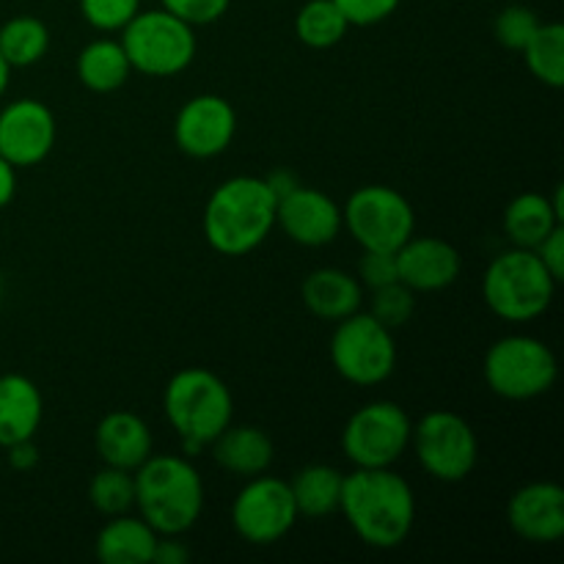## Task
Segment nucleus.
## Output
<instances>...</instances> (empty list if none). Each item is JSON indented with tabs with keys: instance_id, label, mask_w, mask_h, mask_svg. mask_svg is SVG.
<instances>
[{
	"instance_id": "obj_38",
	"label": "nucleus",
	"mask_w": 564,
	"mask_h": 564,
	"mask_svg": "<svg viewBox=\"0 0 564 564\" xmlns=\"http://www.w3.org/2000/svg\"><path fill=\"white\" fill-rule=\"evenodd\" d=\"M6 460H9V466L14 471H31L39 463V446L33 444V438L6 446Z\"/></svg>"
},
{
	"instance_id": "obj_30",
	"label": "nucleus",
	"mask_w": 564,
	"mask_h": 564,
	"mask_svg": "<svg viewBox=\"0 0 564 564\" xmlns=\"http://www.w3.org/2000/svg\"><path fill=\"white\" fill-rule=\"evenodd\" d=\"M372 292V301H369V314H372L378 323H383L386 328L397 330L413 317L416 312V292L408 290L402 281H391V284L378 286Z\"/></svg>"
},
{
	"instance_id": "obj_2",
	"label": "nucleus",
	"mask_w": 564,
	"mask_h": 564,
	"mask_svg": "<svg viewBox=\"0 0 564 564\" xmlns=\"http://www.w3.org/2000/svg\"><path fill=\"white\" fill-rule=\"evenodd\" d=\"M275 207L279 202L264 176H231L204 204V240L220 257H246L275 229Z\"/></svg>"
},
{
	"instance_id": "obj_39",
	"label": "nucleus",
	"mask_w": 564,
	"mask_h": 564,
	"mask_svg": "<svg viewBox=\"0 0 564 564\" xmlns=\"http://www.w3.org/2000/svg\"><path fill=\"white\" fill-rule=\"evenodd\" d=\"M264 182H268V187H270V191H273L275 202H279V198H284L286 193L295 191V187L301 185V180H297V176L292 174L290 169L273 171V174H270V176H264Z\"/></svg>"
},
{
	"instance_id": "obj_36",
	"label": "nucleus",
	"mask_w": 564,
	"mask_h": 564,
	"mask_svg": "<svg viewBox=\"0 0 564 564\" xmlns=\"http://www.w3.org/2000/svg\"><path fill=\"white\" fill-rule=\"evenodd\" d=\"M532 251L538 253L540 262L545 264V270H549V273L562 284V279H564V224L556 226V229H551L549 235H545L543 240L532 248Z\"/></svg>"
},
{
	"instance_id": "obj_27",
	"label": "nucleus",
	"mask_w": 564,
	"mask_h": 564,
	"mask_svg": "<svg viewBox=\"0 0 564 564\" xmlns=\"http://www.w3.org/2000/svg\"><path fill=\"white\" fill-rule=\"evenodd\" d=\"M350 22L334 0H306L295 14V36L308 50H330L345 42Z\"/></svg>"
},
{
	"instance_id": "obj_7",
	"label": "nucleus",
	"mask_w": 564,
	"mask_h": 564,
	"mask_svg": "<svg viewBox=\"0 0 564 564\" xmlns=\"http://www.w3.org/2000/svg\"><path fill=\"white\" fill-rule=\"evenodd\" d=\"M119 33L132 72L147 77L182 75L196 58V28L165 11L163 6L138 11Z\"/></svg>"
},
{
	"instance_id": "obj_11",
	"label": "nucleus",
	"mask_w": 564,
	"mask_h": 564,
	"mask_svg": "<svg viewBox=\"0 0 564 564\" xmlns=\"http://www.w3.org/2000/svg\"><path fill=\"white\" fill-rule=\"evenodd\" d=\"M413 422L402 405L375 400L358 408L341 430V449L356 468H391L411 449Z\"/></svg>"
},
{
	"instance_id": "obj_35",
	"label": "nucleus",
	"mask_w": 564,
	"mask_h": 564,
	"mask_svg": "<svg viewBox=\"0 0 564 564\" xmlns=\"http://www.w3.org/2000/svg\"><path fill=\"white\" fill-rule=\"evenodd\" d=\"M356 275L367 290H378L391 281H400L397 279V259L389 251H364Z\"/></svg>"
},
{
	"instance_id": "obj_3",
	"label": "nucleus",
	"mask_w": 564,
	"mask_h": 564,
	"mask_svg": "<svg viewBox=\"0 0 564 564\" xmlns=\"http://www.w3.org/2000/svg\"><path fill=\"white\" fill-rule=\"evenodd\" d=\"M135 510L158 534H185L204 510V479L191 457L149 455L132 471Z\"/></svg>"
},
{
	"instance_id": "obj_16",
	"label": "nucleus",
	"mask_w": 564,
	"mask_h": 564,
	"mask_svg": "<svg viewBox=\"0 0 564 564\" xmlns=\"http://www.w3.org/2000/svg\"><path fill=\"white\" fill-rule=\"evenodd\" d=\"M507 523L523 543L551 545L564 538L562 485L540 479L518 488L507 501Z\"/></svg>"
},
{
	"instance_id": "obj_14",
	"label": "nucleus",
	"mask_w": 564,
	"mask_h": 564,
	"mask_svg": "<svg viewBox=\"0 0 564 564\" xmlns=\"http://www.w3.org/2000/svg\"><path fill=\"white\" fill-rule=\"evenodd\" d=\"M237 135V110L220 94H196L174 119V141L193 160H213L231 147Z\"/></svg>"
},
{
	"instance_id": "obj_4",
	"label": "nucleus",
	"mask_w": 564,
	"mask_h": 564,
	"mask_svg": "<svg viewBox=\"0 0 564 564\" xmlns=\"http://www.w3.org/2000/svg\"><path fill=\"white\" fill-rule=\"evenodd\" d=\"M163 411L185 455H198L235 422V397L215 372L187 367L165 383Z\"/></svg>"
},
{
	"instance_id": "obj_29",
	"label": "nucleus",
	"mask_w": 564,
	"mask_h": 564,
	"mask_svg": "<svg viewBox=\"0 0 564 564\" xmlns=\"http://www.w3.org/2000/svg\"><path fill=\"white\" fill-rule=\"evenodd\" d=\"M88 501L105 518L135 510V477L124 468L102 466L88 482Z\"/></svg>"
},
{
	"instance_id": "obj_5",
	"label": "nucleus",
	"mask_w": 564,
	"mask_h": 564,
	"mask_svg": "<svg viewBox=\"0 0 564 564\" xmlns=\"http://www.w3.org/2000/svg\"><path fill=\"white\" fill-rule=\"evenodd\" d=\"M560 281L532 248H507L482 275L485 306L505 323H532L551 308Z\"/></svg>"
},
{
	"instance_id": "obj_19",
	"label": "nucleus",
	"mask_w": 564,
	"mask_h": 564,
	"mask_svg": "<svg viewBox=\"0 0 564 564\" xmlns=\"http://www.w3.org/2000/svg\"><path fill=\"white\" fill-rule=\"evenodd\" d=\"M301 301L317 319L339 323L361 308L364 284L347 270L317 268L303 279Z\"/></svg>"
},
{
	"instance_id": "obj_33",
	"label": "nucleus",
	"mask_w": 564,
	"mask_h": 564,
	"mask_svg": "<svg viewBox=\"0 0 564 564\" xmlns=\"http://www.w3.org/2000/svg\"><path fill=\"white\" fill-rule=\"evenodd\" d=\"M160 3H163L165 11L185 20L187 25L202 28L218 22L229 11L231 0H160Z\"/></svg>"
},
{
	"instance_id": "obj_10",
	"label": "nucleus",
	"mask_w": 564,
	"mask_h": 564,
	"mask_svg": "<svg viewBox=\"0 0 564 564\" xmlns=\"http://www.w3.org/2000/svg\"><path fill=\"white\" fill-rule=\"evenodd\" d=\"M411 449L424 474L446 485L468 479L479 463L477 433L455 411H430L413 422Z\"/></svg>"
},
{
	"instance_id": "obj_42",
	"label": "nucleus",
	"mask_w": 564,
	"mask_h": 564,
	"mask_svg": "<svg viewBox=\"0 0 564 564\" xmlns=\"http://www.w3.org/2000/svg\"><path fill=\"white\" fill-rule=\"evenodd\" d=\"M0 292H3V268H0Z\"/></svg>"
},
{
	"instance_id": "obj_6",
	"label": "nucleus",
	"mask_w": 564,
	"mask_h": 564,
	"mask_svg": "<svg viewBox=\"0 0 564 564\" xmlns=\"http://www.w3.org/2000/svg\"><path fill=\"white\" fill-rule=\"evenodd\" d=\"M482 375L488 389L501 400L529 402L554 389L560 378V361L556 352L538 336L510 334L488 347Z\"/></svg>"
},
{
	"instance_id": "obj_21",
	"label": "nucleus",
	"mask_w": 564,
	"mask_h": 564,
	"mask_svg": "<svg viewBox=\"0 0 564 564\" xmlns=\"http://www.w3.org/2000/svg\"><path fill=\"white\" fill-rule=\"evenodd\" d=\"M209 449H213L215 463H218L226 474H235V477L246 479L268 474V468L273 466L275 457L273 438H270L262 427L235 422L209 444Z\"/></svg>"
},
{
	"instance_id": "obj_12",
	"label": "nucleus",
	"mask_w": 564,
	"mask_h": 564,
	"mask_svg": "<svg viewBox=\"0 0 564 564\" xmlns=\"http://www.w3.org/2000/svg\"><path fill=\"white\" fill-rule=\"evenodd\" d=\"M297 521L301 516L290 482L268 474L248 479L231 505V527L251 545L281 543Z\"/></svg>"
},
{
	"instance_id": "obj_40",
	"label": "nucleus",
	"mask_w": 564,
	"mask_h": 564,
	"mask_svg": "<svg viewBox=\"0 0 564 564\" xmlns=\"http://www.w3.org/2000/svg\"><path fill=\"white\" fill-rule=\"evenodd\" d=\"M17 196V169L0 158V209L9 207Z\"/></svg>"
},
{
	"instance_id": "obj_20",
	"label": "nucleus",
	"mask_w": 564,
	"mask_h": 564,
	"mask_svg": "<svg viewBox=\"0 0 564 564\" xmlns=\"http://www.w3.org/2000/svg\"><path fill=\"white\" fill-rule=\"evenodd\" d=\"M44 419V397L25 375H0V449L36 438Z\"/></svg>"
},
{
	"instance_id": "obj_8",
	"label": "nucleus",
	"mask_w": 564,
	"mask_h": 564,
	"mask_svg": "<svg viewBox=\"0 0 564 564\" xmlns=\"http://www.w3.org/2000/svg\"><path fill=\"white\" fill-rule=\"evenodd\" d=\"M330 364L341 380L358 389L386 383L397 369L394 330L358 308L336 323L330 336Z\"/></svg>"
},
{
	"instance_id": "obj_25",
	"label": "nucleus",
	"mask_w": 564,
	"mask_h": 564,
	"mask_svg": "<svg viewBox=\"0 0 564 564\" xmlns=\"http://www.w3.org/2000/svg\"><path fill=\"white\" fill-rule=\"evenodd\" d=\"M345 474L328 463H312L290 479L292 499L301 518H328L339 512Z\"/></svg>"
},
{
	"instance_id": "obj_31",
	"label": "nucleus",
	"mask_w": 564,
	"mask_h": 564,
	"mask_svg": "<svg viewBox=\"0 0 564 564\" xmlns=\"http://www.w3.org/2000/svg\"><path fill=\"white\" fill-rule=\"evenodd\" d=\"M540 22L543 20L538 17V11L529 9V6H505L494 20V36L501 47L512 50V53H521L529 44V39L534 36V31L540 28Z\"/></svg>"
},
{
	"instance_id": "obj_28",
	"label": "nucleus",
	"mask_w": 564,
	"mask_h": 564,
	"mask_svg": "<svg viewBox=\"0 0 564 564\" xmlns=\"http://www.w3.org/2000/svg\"><path fill=\"white\" fill-rule=\"evenodd\" d=\"M527 69L538 77L543 86H564V28L562 22H540L534 36L521 50Z\"/></svg>"
},
{
	"instance_id": "obj_37",
	"label": "nucleus",
	"mask_w": 564,
	"mask_h": 564,
	"mask_svg": "<svg viewBox=\"0 0 564 564\" xmlns=\"http://www.w3.org/2000/svg\"><path fill=\"white\" fill-rule=\"evenodd\" d=\"M187 560H191V549L182 543V534H160L152 564H185Z\"/></svg>"
},
{
	"instance_id": "obj_32",
	"label": "nucleus",
	"mask_w": 564,
	"mask_h": 564,
	"mask_svg": "<svg viewBox=\"0 0 564 564\" xmlns=\"http://www.w3.org/2000/svg\"><path fill=\"white\" fill-rule=\"evenodd\" d=\"M80 14L94 31L119 33L141 11V0H77Z\"/></svg>"
},
{
	"instance_id": "obj_1",
	"label": "nucleus",
	"mask_w": 564,
	"mask_h": 564,
	"mask_svg": "<svg viewBox=\"0 0 564 564\" xmlns=\"http://www.w3.org/2000/svg\"><path fill=\"white\" fill-rule=\"evenodd\" d=\"M339 512L369 549L394 551L416 523V494L394 468H356L345 474Z\"/></svg>"
},
{
	"instance_id": "obj_17",
	"label": "nucleus",
	"mask_w": 564,
	"mask_h": 564,
	"mask_svg": "<svg viewBox=\"0 0 564 564\" xmlns=\"http://www.w3.org/2000/svg\"><path fill=\"white\" fill-rule=\"evenodd\" d=\"M397 279L419 292H441L449 290L463 270V257L449 240L441 237H416L402 242L394 251Z\"/></svg>"
},
{
	"instance_id": "obj_26",
	"label": "nucleus",
	"mask_w": 564,
	"mask_h": 564,
	"mask_svg": "<svg viewBox=\"0 0 564 564\" xmlns=\"http://www.w3.org/2000/svg\"><path fill=\"white\" fill-rule=\"evenodd\" d=\"M50 50V31L39 17L20 14L0 25V55L11 69L39 64Z\"/></svg>"
},
{
	"instance_id": "obj_22",
	"label": "nucleus",
	"mask_w": 564,
	"mask_h": 564,
	"mask_svg": "<svg viewBox=\"0 0 564 564\" xmlns=\"http://www.w3.org/2000/svg\"><path fill=\"white\" fill-rule=\"evenodd\" d=\"M562 193L564 187L556 185L554 196L529 191L512 198L505 209V218H501L507 240L516 248H534L551 229L564 224Z\"/></svg>"
},
{
	"instance_id": "obj_24",
	"label": "nucleus",
	"mask_w": 564,
	"mask_h": 564,
	"mask_svg": "<svg viewBox=\"0 0 564 564\" xmlns=\"http://www.w3.org/2000/svg\"><path fill=\"white\" fill-rule=\"evenodd\" d=\"M77 80L94 94H113L130 80L132 66L119 39H94L77 55Z\"/></svg>"
},
{
	"instance_id": "obj_34",
	"label": "nucleus",
	"mask_w": 564,
	"mask_h": 564,
	"mask_svg": "<svg viewBox=\"0 0 564 564\" xmlns=\"http://www.w3.org/2000/svg\"><path fill=\"white\" fill-rule=\"evenodd\" d=\"M350 28H372L389 20L402 0H334Z\"/></svg>"
},
{
	"instance_id": "obj_18",
	"label": "nucleus",
	"mask_w": 564,
	"mask_h": 564,
	"mask_svg": "<svg viewBox=\"0 0 564 564\" xmlns=\"http://www.w3.org/2000/svg\"><path fill=\"white\" fill-rule=\"evenodd\" d=\"M152 430L138 413L110 411L94 430V449L105 466L135 471L152 455Z\"/></svg>"
},
{
	"instance_id": "obj_41",
	"label": "nucleus",
	"mask_w": 564,
	"mask_h": 564,
	"mask_svg": "<svg viewBox=\"0 0 564 564\" xmlns=\"http://www.w3.org/2000/svg\"><path fill=\"white\" fill-rule=\"evenodd\" d=\"M9 80H11V66L6 64L3 55H0V99H3V94L9 91Z\"/></svg>"
},
{
	"instance_id": "obj_13",
	"label": "nucleus",
	"mask_w": 564,
	"mask_h": 564,
	"mask_svg": "<svg viewBox=\"0 0 564 564\" xmlns=\"http://www.w3.org/2000/svg\"><path fill=\"white\" fill-rule=\"evenodd\" d=\"M58 141V121L42 99L22 97L0 108V158L14 169L44 163Z\"/></svg>"
},
{
	"instance_id": "obj_9",
	"label": "nucleus",
	"mask_w": 564,
	"mask_h": 564,
	"mask_svg": "<svg viewBox=\"0 0 564 564\" xmlns=\"http://www.w3.org/2000/svg\"><path fill=\"white\" fill-rule=\"evenodd\" d=\"M347 235L364 251L394 253L416 235V213L405 193L389 185H364L350 193L341 207Z\"/></svg>"
},
{
	"instance_id": "obj_15",
	"label": "nucleus",
	"mask_w": 564,
	"mask_h": 564,
	"mask_svg": "<svg viewBox=\"0 0 564 564\" xmlns=\"http://www.w3.org/2000/svg\"><path fill=\"white\" fill-rule=\"evenodd\" d=\"M275 226L290 237L295 246L323 248L330 246L341 235V207L317 187L297 185L295 191L279 198L275 207Z\"/></svg>"
},
{
	"instance_id": "obj_23",
	"label": "nucleus",
	"mask_w": 564,
	"mask_h": 564,
	"mask_svg": "<svg viewBox=\"0 0 564 564\" xmlns=\"http://www.w3.org/2000/svg\"><path fill=\"white\" fill-rule=\"evenodd\" d=\"M160 534L143 521L141 516H113L108 518L97 534L94 554L105 564H149Z\"/></svg>"
}]
</instances>
